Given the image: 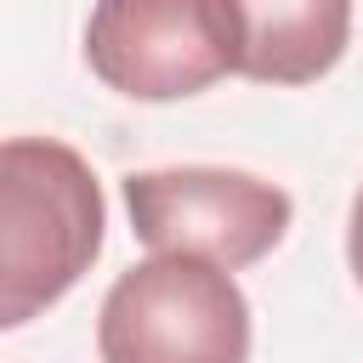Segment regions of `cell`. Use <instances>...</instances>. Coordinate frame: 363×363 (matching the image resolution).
<instances>
[{"instance_id": "1", "label": "cell", "mask_w": 363, "mask_h": 363, "mask_svg": "<svg viewBox=\"0 0 363 363\" xmlns=\"http://www.w3.org/2000/svg\"><path fill=\"white\" fill-rule=\"evenodd\" d=\"M102 227V182L68 142H0V329L57 306L91 272Z\"/></svg>"}, {"instance_id": "2", "label": "cell", "mask_w": 363, "mask_h": 363, "mask_svg": "<svg viewBox=\"0 0 363 363\" xmlns=\"http://www.w3.org/2000/svg\"><path fill=\"white\" fill-rule=\"evenodd\" d=\"M96 352L102 363H250V301L199 255H153L102 295Z\"/></svg>"}, {"instance_id": "3", "label": "cell", "mask_w": 363, "mask_h": 363, "mask_svg": "<svg viewBox=\"0 0 363 363\" xmlns=\"http://www.w3.org/2000/svg\"><path fill=\"white\" fill-rule=\"evenodd\" d=\"M85 62L130 102H182L238 74V23L227 0H96Z\"/></svg>"}, {"instance_id": "4", "label": "cell", "mask_w": 363, "mask_h": 363, "mask_svg": "<svg viewBox=\"0 0 363 363\" xmlns=\"http://www.w3.org/2000/svg\"><path fill=\"white\" fill-rule=\"evenodd\" d=\"M130 233L159 255H199L221 272H238L278 250L289 233V193L250 170L221 164H176L125 176Z\"/></svg>"}, {"instance_id": "5", "label": "cell", "mask_w": 363, "mask_h": 363, "mask_svg": "<svg viewBox=\"0 0 363 363\" xmlns=\"http://www.w3.org/2000/svg\"><path fill=\"white\" fill-rule=\"evenodd\" d=\"M238 23V74L261 85L323 79L352 40V0H227Z\"/></svg>"}, {"instance_id": "6", "label": "cell", "mask_w": 363, "mask_h": 363, "mask_svg": "<svg viewBox=\"0 0 363 363\" xmlns=\"http://www.w3.org/2000/svg\"><path fill=\"white\" fill-rule=\"evenodd\" d=\"M346 261H352V278L363 289V187L352 199V221H346Z\"/></svg>"}]
</instances>
